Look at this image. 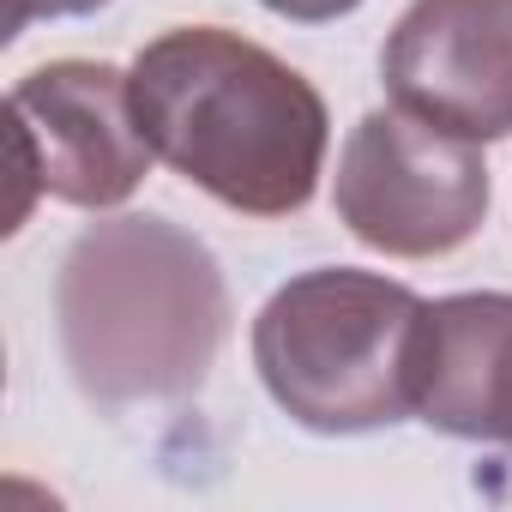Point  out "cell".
Listing matches in <instances>:
<instances>
[{
	"mask_svg": "<svg viewBox=\"0 0 512 512\" xmlns=\"http://www.w3.org/2000/svg\"><path fill=\"white\" fill-rule=\"evenodd\" d=\"M332 205L362 247L392 260H434L482 229L488 163L470 139L428 127L392 103L350 127Z\"/></svg>",
	"mask_w": 512,
	"mask_h": 512,
	"instance_id": "cell-4",
	"label": "cell"
},
{
	"mask_svg": "<svg viewBox=\"0 0 512 512\" xmlns=\"http://www.w3.org/2000/svg\"><path fill=\"white\" fill-rule=\"evenodd\" d=\"M133 115L151 151L247 217H290L326 169V97L272 49L217 25H181L139 49Z\"/></svg>",
	"mask_w": 512,
	"mask_h": 512,
	"instance_id": "cell-1",
	"label": "cell"
},
{
	"mask_svg": "<svg viewBox=\"0 0 512 512\" xmlns=\"http://www.w3.org/2000/svg\"><path fill=\"white\" fill-rule=\"evenodd\" d=\"M422 296L380 272L320 266L290 278L253 320V368L272 404L314 434H380L410 404Z\"/></svg>",
	"mask_w": 512,
	"mask_h": 512,
	"instance_id": "cell-3",
	"label": "cell"
},
{
	"mask_svg": "<svg viewBox=\"0 0 512 512\" xmlns=\"http://www.w3.org/2000/svg\"><path fill=\"white\" fill-rule=\"evenodd\" d=\"M97 7H109V0H7V37H19L37 19H85Z\"/></svg>",
	"mask_w": 512,
	"mask_h": 512,
	"instance_id": "cell-8",
	"label": "cell"
},
{
	"mask_svg": "<svg viewBox=\"0 0 512 512\" xmlns=\"http://www.w3.org/2000/svg\"><path fill=\"white\" fill-rule=\"evenodd\" d=\"M55 320L61 356L91 404H169L205 386L229 332V290L199 235L127 211L67 247Z\"/></svg>",
	"mask_w": 512,
	"mask_h": 512,
	"instance_id": "cell-2",
	"label": "cell"
},
{
	"mask_svg": "<svg viewBox=\"0 0 512 512\" xmlns=\"http://www.w3.org/2000/svg\"><path fill=\"white\" fill-rule=\"evenodd\" d=\"M151 139L133 115V79L109 61H49L13 85V169L19 199L13 223H25L31 199L49 193L79 211L121 205L145 169Z\"/></svg>",
	"mask_w": 512,
	"mask_h": 512,
	"instance_id": "cell-5",
	"label": "cell"
},
{
	"mask_svg": "<svg viewBox=\"0 0 512 512\" xmlns=\"http://www.w3.org/2000/svg\"><path fill=\"white\" fill-rule=\"evenodd\" d=\"M398 109L470 145L512 133V0H410L380 49Z\"/></svg>",
	"mask_w": 512,
	"mask_h": 512,
	"instance_id": "cell-6",
	"label": "cell"
},
{
	"mask_svg": "<svg viewBox=\"0 0 512 512\" xmlns=\"http://www.w3.org/2000/svg\"><path fill=\"white\" fill-rule=\"evenodd\" d=\"M410 404L452 440L512 446V296L470 290L422 308Z\"/></svg>",
	"mask_w": 512,
	"mask_h": 512,
	"instance_id": "cell-7",
	"label": "cell"
},
{
	"mask_svg": "<svg viewBox=\"0 0 512 512\" xmlns=\"http://www.w3.org/2000/svg\"><path fill=\"white\" fill-rule=\"evenodd\" d=\"M266 13H278V19H296V25H326V19H344V13H356L362 0H260Z\"/></svg>",
	"mask_w": 512,
	"mask_h": 512,
	"instance_id": "cell-9",
	"label": "cell"
}]
</instances>
